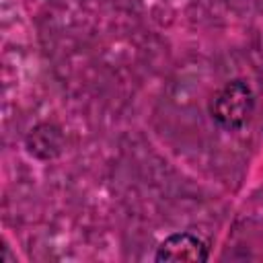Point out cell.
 <instances>
[{"label":"cell","mask_w":263,"mask_h":263,"mask_svg":"<svg viewBox=\"0 0 263 263\" xmlns=\"http://www.w3.org/2000/svg\"><path fill=\"white\" fill-rule=\"evenodd\" d=\"M255 109V95L249 82L234 78L228 80L222 88H218L210 101V115L212 119L224 129H238L242 127Z\"/></svg>","instance_id":"6da1fadb"},{"label":"cell","mask_w":263,"mask_h":263,"mask_svg":"<svg viewBox=\"0 0 263 263\" xmlns=\"http://www.w3.org/2000/svg\"><path fill=\"white\" fill-rule=\"evenodd\" d=\"M156 261H205L208 242L193 232L168 234L154 253Z\"/></svg>","instance_id":"7a4b0ae2"},{"label":"cell","mask_w":263,"mask_h":263,"mask_svg":"<svg viewBox=\"0 0 263 263\" xmlns=\"http://www.w3.org/2000/svg\"><path fill=\"white\" fill-rule=\"evenodd\" d=\"M25 146H27L29 154H33L35 158L51 160V158L60 156V152L64 148L62 129L51 125V123H39L25 138Z\"/></svg>","instance_id":"3957f363"}]
</instances>
